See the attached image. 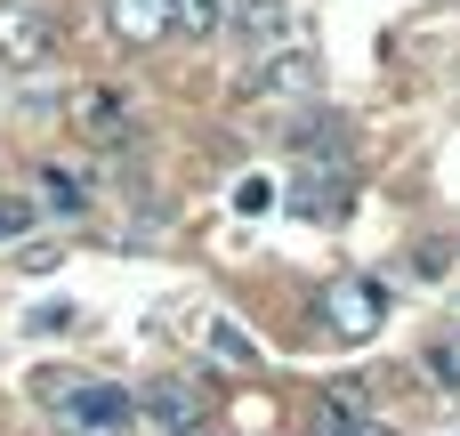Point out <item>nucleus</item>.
<instances>
[{
    "mask_svg": "<svg viewBox=\"0 0 460 436\" xmlns=\"http://www.w3.org/2000/svg\"><path fill=\"white\" fill-rule=\"evenodd\" d=\"M40 396L57 405L65 429H81V436H121L129 413H137V396L129 388H105V380H40Z\"/></svg>",
    "mask_w": 460,
    "mask_h": 436,
    "instance_id": "nucleus-1",
    "label": "nucleus"
},
{
    "mask_svg": "<svg viewBox=\"0 0 460 436\" xmlns=\"http://www.w3.org/2000/svg\"><path fill=\"white\" fill-rule=\"evenodd\" d=\"M315 81H323L315 49H307V40H283V49H267V57L243 73V97H251V105H307Z\"/></svg>",
    "mask_w": 460,
    "mask_h": 436,
    "instance_id": "nucleus-2",
    "label": "nucleus"
},
{
    "mask_svg": "<svg viewBox=\"0 0 460 436\" xmlns=\"http://www.w3.org/2000/svg\"><path fill=\"white\" fill-rule=\"evenodd\" d=\"M65 121L89 138V146H129L137 138V105L121 97V89H105V81H89V89H73V105H65Z\"/></svg>",
    "mask_w": 460,
    "mask_h": 436,
    "instance_id": "nucleus-3",
    "label": "nucleus"
},
{
    "mask_svg": "<svg viewBox=\"0 0 460 436\" xmlns=\"http://www.w3.org/2000/svg\"><path fill=\"white\" fill-rule=\"evenodd\" d=\"M348 202H356V170H348L340 154H332V162H299V170H291V210H299V218H340Z\"/></svg>",
    "mask_w": 460,
    "mask_h": 436,
    "instance_id": "nucleus-4",
    "label": "nucleus"
},
{
    "mask_svg": "<svg viewBox=\"0 0 460 436\" xmlns=\"http://www.w3.org/2000/svg\"><path fill=\"white\" fill-rule=\"evenodd\" d=\"M323 324H332L340 340H372V332L388 324V291H380L372 275H348V283L323 291Z\"/></svg>",
    "mask_w": 460,
    "mask_h": 436,
    "instance_id": "nucleus-5",
    "label": "nucleus"
},
{
    "mask_svg": "<svg viewBox=\"0 0 460 436\" xmlns=\"http://www.w3.org/2000/svg\"><path fill=\"white\" fill-rule=\"evenodd\" d=\"M57 57V16L32 0H0V65H49Z\"/></svg>",
    "mask_w": 460,
    "mask_h": 436,
    "instance_id": "nucleus-6",
    "label": "nucleus"
},
{
    "mask_svg": "<svg viewBox=\"0 0 460 436\" xmlns=\"http://www.w3.org/2000/svg\"><path fill=\"white\" fill-rule=\"evenodd\" d=\"M137 413L154 421L162 436H186V429H210V396L194 380H146L137 388Z\"/></svg>",
    "mask_w": 460,
    "mask_h": 436,
    "instance_id": "nucleus-7",
    "label": "nucleus"
},
{
    "mask_svg": "<svg viewBox=\"0 0 460 436\" xmlns=\"http://www.w3.org/2000/svg\"><path fill=\"white\" fill-rule=\"evenodd\" d=\"M299 24H291V8L283 0H234V16H226V40H243V49H283Z\"/></svg>",
    "mask_w": 460,
    "mask_h": 436,
    "instance_id": "nucleus-8",
    "label": "nucleus"
},
{
    "mask_svg": "<svg viewBox=\"0 0 460 436\" xmlns=\"http://www.w3.org/2000/svg\"><path fill=\"white\" fill-rule=\"evenodd\" d=\"M113 32L129 49H154L162 32H178V0H113Z\"/></svg>",
    "mask_w": 460,
    "mask_h": 436,
    "instance_id": "nucleus-9",
    "label": "nucleus"
},
{
    "mask_svg": "<svg viewBox=\"0 0 460 436\" xmlns=\"http://www.w3.org/2000/svg\"><path fill=\"white\" fill-rule=\"evenodd\" d=\"M202 348H210L226 372H259V340H251L234 316H202Z\"/></svg>",
    "mask_w": 460,
    "mask_h": 436,
    "instance_id": "nucleus-10",
    "label": "nucleus"
},
{
    "mask_svg": "<svg viewBox=\"0 0 460 436\" xmlns=\"http://www.w3.org/2000/svg\"><path fill=\"white\" fill-rule=\"evenodd\" d=\"M226 16H234V0H178V32L186 40H218Z\"/></svg>",
    "mask_w": 460,
    "mask_h": 436,
    "instance_id": "nucleus-11",
    "label": "nucleus"
},
{
    "mask_svg": "<svg viewBox=\"0 0 460 436\" xmlns=\"http://www.w3.org/2000/svg\"><path fill=\"white\" fill-rule=\"evenodd\" d=\"M420 372H429L437 388H460V332H445V340H437V348L420 356Z\"/></svg>",
    "mask_w": 460,
    "mask_h": 436,
    "instance_id": "nucleus-12",
    "label": "nucleus"
},
{
    "mask_svg": "<svg viewBox=\"0 0 460 436\" xmlns=\"http://www.w3.org/2000/svg\"><path fill=\"white\" fill-rule=\"evenodd\" d=\"M8 235H32V202L24 194H0V243Z\"/></svg>",
    "mask_w": 460,
    "mask_h": 436,
    "instance_id": "nucleus-13",
    "label": "nucleus"
},
{
    "mask_svg": "<svg viewBox=\"0 0 460 436\" xmlns=\"http://www.w3.org/2000/svg\"><path fill=\"white\" fill-rule=\"evenodd\" d=\"M40 194H49V202H57V210H81V186H73V178H65V170H49V178H40Z\"/></svg>",
    "mask_w": 460,
    "mask_h": 436,
    "instance_id": "nucleus-14",
    "label": "nucleus"
},
{
    "mask_svg": "<svg viewBox=\"0 0 460 436\" xmlns=\"http://www.w3.org/2000/svg\"><path fill=\"white\" fill-rule=\"evenodd\" d=\"M234 202H243V210H267V202H275V186H267V178H243V186H234Z\"/></svg>",
    "mask_w": 460,
    "mask_h": 436,
    "instance_id": "nucleus-15",
    "label": "nucleus"
},
{
    "mask_svg": "<svg viewBox=\"0 0 460 436\" xmlns=\"http://www.w3.org/2000/svg\"><path fill=\"white\" fill-rule=\"evenodd\" d=\"M332 436H396V429H380V421H340Z\"/></svg>",
    "mask_w": 460,
    "mask_h": 436,
    "instance_id": "nucleus-16",
    "label": "nucleus"
},
{
    "mask_svg": "<svg viewBox=\"0 0 460 436\" xmlns=\"http://www.w3.org/2000/svg\"><path fill=\"white\" fill-rule=\"evenodd\" d=\"M186 436H218V429H186Z\"/></svg>",
    "mask_w": 460,
    "mask_h": 436,
    "instance_id": "nucleus-17",
    "label": "nucleus"
}]
</instances>
